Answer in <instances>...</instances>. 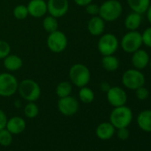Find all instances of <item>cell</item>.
Masks as SVG:
<instances>
[{
	"instance_id": "cell-1",
	"label": "cell",
	"mask_w": 151,
	"mask_h": 151,
	"mask_svg": "<svg viewBox=\"0 0 151 151\" xmlns=\"http://www.w3.org/2000/svg\"><path fill=\"white\" fill-rule=\"evenodd\" d=\"M68 78L71 84L78 88L86 86L91 80V72L83 63H76L68 70Z\"/></svg>"
},
{
	"instance_id": "cell-2",
	"label": "cell",
	"mask_w": 151,
	"mask_h": 151,
	"mask_svg": "<svg viewBox=\"0 0 151 151\" xmlns=\"http://www.w3.org/2000/svg\"><path fill=\"white\" fill-rule=\"evenodd\" d=\"M18 93L26 101H37L41 96V87L34 79L25 78L18 85Z\"/></svg>"
},
{
	"instance_id": "cell-3",
	"label": "cell",
	"mask_w": 151,
	"mask_h": 151,
	"mask_svg": "<svg viewBox=\"0 0 151 151\" xmlns=\"http://www.w3.org/2000/svg\"><path fill=\"white\" fill-rule=\"evenodd\" d=\"M132 118L133 114L132 109L125 105L114 108L109 115V122L116 129L128 127L131 124Z\"/></svg>"
},
{
	"instance_id": "cell-4",
	"label": "cell",
	"mask_w": 151,
	"mask_h": 151,
	"mask_svg": "<svg viewBox=\"0 0 151 151\" xmlns=\"http://www.w3.org/2000/svg\"><path fill=\"white\" fill-rule=\"evenodd\" d=\"M123 14V6L118 0H106L101 6L99 16L107 22L116 21Z\"/></svg>"
},
{
	"instance_id": "cell-5",
	"label": "cell",
	"mask_w": 151,
	"mask_h": 151,
	"mask_svg": "<svg viewBox=\"0 0 151 151\" xmlns=\"http://www.w3.org/2000/svg\"><path fill=\"white\" fill-rule=\"evenodd\" d=\"M122 85L129 90L135 91L139 87L145 86L146 78L144 74L136 68H129L122 75Z\"/></svg>"
},
{
	"instance_id": "cell-6",
	"label": "cell",
	"mask_w": 151,
	"mask_h": 151,
	"mask_svg": "<svg viewBox=\"0 0 151 151\" xmlns=\"http://www.w3.org/2000/svg\"><path fill=\"white\" fill-rule=\"evenodd\" d=\"M143 45L141 33L138 30H132L125 33L119 42V46L127 53H132Z\"/></svg>"
},
{
	"instance_id": "cell-7",
	"label": "cell",
	"mask_w": 151,
	"mask_h": 151,
	"mask_svg": "<svg viewBox=\"0 0 151 151\" xmlns=\"http://www.w3.org/2000/svg\"><path fill=\"white\" fill-rule=\"evenodd\" d=\"M119 47V41L116 35L112 33H103L100 36L97 48L102 56L115 54Z\"/></svg>"
},
{
	"instance_id": "cell-8",
	"label": "cell",
	"mask_w": 151,
	"mask_h": 151,
	"mask_svg": "<svg viewBox=\"0 0 151 151\" xmlns=\"http://www.w3.org/2000/svg\"><path fill=\"white\" fill-rule=\"evenodd\" d=\"M19 82L10 72L0 73V97H11L17 93Z\"/></svg>"
},
{
	"instance_id": "cell-9",
	"label": "cell",
	"mask_w": 151,
	"mask_h": 151,
	"mask_svg": "<svg viewBox=\"0 0 151 151\" xmlns=\"http://www.w3.org/2000/svg\"><path fill=\"white\" fill-rule=\"evenodd\" d=\"M46 45L48 49L54 53L63 52L68 46V38L65 33L60 30H56L49 33L46 38Z\"/></svg>"
},
{
	"instance_id": "cell-10",
	"label": "cell",
	"mask_w": 151,
	"mask_h": 151,
	"mask_svg": "<svg viewBox=\"0 0 151 151\" xmlns=\"http://www.w3.org/2000/svg\"><path fill=\"white\" fill-rule=\"evenodd\" d=\"M57 107L60 114L65 116H71L77 114L79 109V101L71 95L59 98Z\"/></svg>"
},
{
	"instance_id": "cell-11",
	"label": "cell",
	"mask_w": 151,
	"mask_h": 151,
	"mask_svg": "<svg viewBox=\"0 0 151 151\" xmlns=\"http://www.w3.org/2000/svg\"><path fill=\"white\" fill-rule=\"evenodd\" d=\"M108 102L114 108L124 106L127 102L126 92L119 86H111L106 93Z\"/></svg>"
},
{
	"instance_id": "cell-12",
	"label": "cell",
	"mask_w": 151,
	"mask_h": 151,
	"mask_svg": "<svg viewBox=\"0 0 151 151\" xmlns=\"http://www.w3.org/2000/svg\"><path fill=\"white\" fill-rule=\"evenodd\" d=\"M47 13L57 19L65 16L69 8L68 0H48Z\"/></svg>"
},
{
	"instance_id": "cell-13",
	"label": "cell",
	"mask_w": 151,
	"mask_h": 151,
	"mask_svg": "<svg viewBox=\"0 0 151 151\" xmlns=\"http://www.w3.org/2000/svg\"><path fill=\"white\" fill-rule=\"evenodd\" d=\"M27 8L29 15L33 18H42L47 14V3L45 0H29Z\"/></svg>"
},
{
	"instance_id": "cell-14",
	"label": "cell",
	"mask_w": 151,
	"mask_h": 151,
	"mask_svg": "<svg viewBox=\"0 0 151 151\" xmlns=\"http://www.w3.org/2000/svg\"><path fill=\"white\" fill-rule=\"evenodd\" d=\"M132 64L134 68L141 70L148 66L150 57L147 51L140 48L132 52Z\"/></svg>"
},
{
	"instance_id": "cell-15",
	"label": "cell",
	"mask_w": 151,
	"mask_h": 151,
	"mask_svg": "<svg viewBox=\"0 0 151 151\" xmlns=\"http://www.w3.org/2000/svg\"><path fill=\"white\" fill-rule=\"evenodd\" d=\"M105 21L101 19L99 15L92 16L87 23L88 32L93 37H100L104 33L105 30Z\"/></svg>"
},
{
	"instance_id": "cell-16",
	"label": "cell",
	"mask_w": 151,
	"mask_h": 151,
	"mask_svg": "<svg viewBox=\"0 0 151 151\" xmlns=\"http://www.w3.org/2000/svg\"><path fill=\"white\" fill-rule=\"evenodd\" d=\"M6 128L13 135L21 134L26 129V121L22 116H13V117L7 119Z\"/></svg>"
},
{
	"instance_id": "cell-17",
	"label": "cell",
	"mask_w": 151,
	"mask_h": 151,
	"mask_svg": "<svg viewBox=\"0 0 151 151\" xmlns=\"http://www.w3.org/2000/svg\"><path fill=\"white\" fill-rule=\"evenodd\" d=\"M95 132L96 136L100 139L108 140L114 136L116 132V128L110 122H102L97 126Z\"/></svg>"
},
{
	"instance_id": "cell-18",
	"label": "cell",
	"mask_w": 151,
	"mask_h": 151,
	"mask_svg": "<svg viewBox=\"0 0 151 151\" xmlns=\"http://www.w3.org/2000/svg\"><path fill=\"white\" fill-rule=\"evenodd\" d=\"M3 65L7 71L15 72L22 68L23 60L19 55L10 53L3 60Z\"/></svg>"
},
{
	"instance_id": "cell-19",
	"label": "cell",
	"mask_w": 151,
	"mask_h": 151,
	"mask_svg": "<svg viewBox=\"0 0 151 151\" xmlns=\"http://www.w3.org/2000/svg\"><path fill=\"white\" fill-rule=\"evenodd\" d=\"M136 122L140 130L151 132V109H145L137 116Z\"/></svg>"
},
{
	"instance_id": "cell-20",
	"label": "cell",
	"mask_w": 151,
	"mask_h": 151,
	"mask_svg": "<svg viewBox=\"0 0 151 151\" xmlns=\"http://www.w3.org/2000/svg\"><path fill=\"white\" fill-rule=\"evenodd\" d=\"M142 22V15L140 14L132 12L124 19V27L128 31L137 30Z\"/></svg>"
},
{
	"instance_id": "cell-21",
	"label": "cell",
	"mask_w": 151,
	"mask_h": 151,
	"mask_svg": "<svg viewBox=\"0 0 151 151\" xmlns=\"http://www.w3.org/2000/svg\"><path fill=\"white\" fill-rule=\"evenodd\" d=\"M126 1L132 12H135L140 14H143L147 12L151 3L150 0H126Z\"/></svg>"
},
{
	"instance_id": "cell-22",
	"label": "cell",
	"mask_w": 151,
	"mask_h": 151,
	"mask_svg": "<svg viewBox=\"0 0 151 151\" xmlns=\"http://www.w3.org/2000/svg\"><path fill=\"white\" fill-rule=\"evenodd\" d=\"M120 65L119 60L114 54L102 56L101 59V66L108 72H114L118 69Z\"/></svg>"
},
{
	"instance_id": "cell-23",
	"label": "cell",
	"mask_w": 151,
	"mask_h": 151,
	"mask_svg": "<svg viewBox=\"0 0 151 151\" xmlns=\"http://www.w3.org/2000/svg\"><path fill=\"white\" fill-rule=\"evenodd\" d=\"M73 85L70 81H61L55 87V93L59 98H63L71 95Z\"/></svg>"
},
{
	"instance_id": "cell-24",
	"label": "cell",
	"mask_w": 151,
	"mask_h": 151,
	"mask_svg": "<svg viewBox=\"0 0 151 151\" xmlns=\"http://www.w3.org/2000/svg\"><path fill=\"white\" fill-rule=\"evenodd\" d=\"M78 98L81 102H83L85 104H90L94 101L95 94H94L93 91L86 86H83V87L79 88Z\"/></svg>"
},
{
	"instance_id": "cell-25",
	"label": "cell",
	"mask_w": 151,
	"mask_h": 151,
	"mask_svg": "<svg viewBox=\"0 0 151 151\" xmlns=\"http://www.w3.org/2000/svg\"><path fill=\"white\" fill-rule=\"evenodd\" d=\"M43 28L48 33L58 30V29H59L58 19L50 14L45 16L43 20Z\"/></svg>"
},
{
	"instance_id": "cell-26",
	"label": "cell",
	"mask_w": 151,
	"mask_h": 151,
	"mask_svg": "<svg viewBox=\"0 0 151 151\" xmlns=\"http://www.w3.org/2000/svg\"><path fill=\"white\" fill-rule=\"evenodd\" d=\"M24 115L27 118H35L39 113V108L36 104V101H29L24 107Z\"/></svg>"
},
{
	"instance_id": "cell-27",
	"label": "cell",
	"mask_w": 151,
	"mask_h": 151,
	"mask_svg": "<svg viewBox=\"0 0 151 151\" xmlns=\"http://www.w3.org/2000/svg\"><path fill=\"white\" fill-rule=\"evenodd\" d=\"M13 15L17 20H25L29 16V11L27 6L18 5L13 10Z\"/></svg>"
},
{
	"instance_id": "cell-28",
	"label": "cell",
	"mask_w": 151,
	"mask_h": 151,
	"mask_svg": "<svg viewBox=\"0 0 151 151\" xmlns=\"http://www.w3.org/2000/svg\"><path fill=\"white\" fill-rule=\"evenodd\" d=\"M13 134L6 129L0 130V145L3 147H8L13 142Z\"/></svg>"
},
{
	"instance_id": "cell-29",
	"label": "cell",
	"mask_w": 151,
	"mask_h": 151,
	"mask_svg": "<svg viewBox=\"0 0 151 151\" xmlns=\"http://www.w3.org/2000/svg\"><path fill=\"white\" fill-rule=\"evenodd\" d=\"M11 53V45L5 40H0V60H4Z\"/></svg>"
},
{
	"instance_id": "cell-30",
	"label": "cell",
	"mask_w": 151,
	"mask_h": 151,
	"mask_svg": "<svg viewBox=\"0 0 151 151\" xmlns=\"http://www.w3.org/2000/svg\"><path fill=\"white\" fill-rule=\"evenodd\" d=\"M135 95L136 98L139 101H145L148 98L149 96V91L147 87H145L144 86L141 87H139L138 89L135 90Z\"/></svg>"
},
{
	"instance_id": "cell-31",
	"label": "cell",
	"mask_w": 151,
	"mask_h": 151,
	"mask_svg": "<svg viewBox=\"0 0 151 151\" xmlns=\"http://www.w3.org/2000/svg\"><path fill=\"white\" fill-rule=\"evenodd\" d=\"M141 37H142L143 45L148 48H151V26L147 28L141 33Z\"/></svg>"
},
{
	"instance_id": "cell-32",
	"label": "cell",
	"mask_w": 151,
	"mask_h": 151,
	"mask_svg": "<svg viewBox=\"0 0 151 151\" xmlns=\"http://www.w3.org/2000/svg\"><path fill=\"white\" fill-rule=\"evenodd\" d=\"M86 7V12L91 15V16H96L99 15V11H100V6H98L97 4L94 3H90L87 6H85Z\"/></svg>"
},
{
	"instance_id": "cell-33",
	"label": "cell",
	"mask_w": 151,
	"mask_h": 151,
	"mask_svg": "<svg viewBox=\"0 0 151 151\" xmlns=\"http://www.w3.org/2000/svg\"><path fill=\"white\" fill-rule=\"evenodd\" d=\"M116 134H117L118 139H121V140H126L130 137V132H129V130H128L127 127H124V128L117 129Z\"/></svg>"
},
{
	"instance_id": "cell-34",
	"label": "cell",
	"mask_w": 151,
	"mask_h": 151,
	"mask_svg": "<svg viewBox=\"0 0 151 151\" xmlns=\"http://www.w3.org/2000/svg\"><path fill=\"white\" fill-rule=\"evenodd\" d=\"M7 119L8 118H7V116L5 113V111L2 110V109H0V130L6 128Z\"/></svg>"
},
{
	"instance_id": "cell-35",
	"label": "cell",
	"mask_w": 151,
	"mask_h": 151,
	"mask_svg": "<svg viewBox=\"0 0 151 151\" xmlns=\"http://www.w3.org/2000/svg\"><path fill=\"white\" fill-rule=\"evenodd\" d=\"M93 0H74V2L76 5H78L79 6H86L88 4L92 3Z\"/></svg>"
},
{
	"instance_id": "cell-36",
	"label": "cell",
	"mask_w": 151,
	"mask_h": 151,
	"mask_svg": "<svg viewBox=\"0 0 151 151\" xmlns=\"http://www.w3.org/2000/svg\"><path fill=\"white\" fill-rule=\"evenodd\" d=\"M110 87H111L110 85H109L108 82H105V81L101 82V85H100V89H101L102 92H104V93H107V92L109 90Z\"/></svg>"
},
{
	"instance_id": "cell-37",
	"label": "cell",
	"mask_w": 151,
	"mask_h": 151,
	"mask_svg": "<svg viewBox=\"0 0 151 151\" xmlns=\"http://www.w3.org/2000/svg\"><path fill=\"white\" fill-rule=\"evenodd\" d=\"M146 14H147V19L149 24L151 25V3H150V5H149V6H148Z\"/></svg>"
},
{
	"instance_id": "cell-38",
	"label": "cell",
	"mask_w": 151,
	"mask_h": 151,
	"mask_svg": "<svg viewBox=\"0 0 151 151\" xmlns=\"http://www.w3.org/2000/svg\"><path fill=\"white\" fill-rule=\"evenodd\" d=\"M148 66H149V68L151 70V58L149 59V62H148Z\"/></svg>"
}]
</instances>
